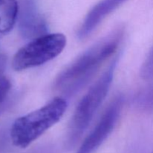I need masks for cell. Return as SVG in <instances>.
Masks as SVG:
<instances>
[{
	"instance_id": "7a4b0ae2",
	"label": "cell",
	"mask_w": 153,
	"mask_h": 153,
	"mask_svg": "<svg viewBox=\"0 0 153 153\" xmlns=\"http://www.w3.org/2000/svg\"><path fill=\"white\" fill-rule=\"evenodd\" d=\"M67 108L64 98L56 97L44 106L17 118L10 128L15 146L26 148L61 120Z\"/></svg>"
},
{
	"instance_id": "5b68a950",
	"label": "cell",
	"mask_w": 153,
	"mask_h": 153,
	"mask_svg": "<svg viewBox=\"0 0 153 153\" xmlns=\"http://www.w3.org/2000/svg\"><path fill=\"white\" fill-rule=\"evenodd\" d=\"M123 105V98L118 96L108 105L98 123L86 137L76 153H93L107 139L116 126Z\"/></svg>"
},
{
	"instance_id": "3957f363",
	"label": "cell",
	"mask_w": 153,
	"mask_h": 153,
	"mask_svg": "<svg viewBox=\"0 0 153 153\" xmlns=\"http://www.w3.org/2000/svg\"><path fill=\"white\" fill-rule=\"evenodd\" d=\"M115 67L116 61L111 63L78 104L67 133V143L70 146H74L80 140L105 99L113 80Z\"/></svg>"
},
{
	"instance_id": "52a82bcc",
	"label": "cell",
	"mask_w": 153,
	"mask_h": 153,
	"mask_svg": "<svg viewBox=\"0 0 153 153\" xmlns=\"http://www.w3.org/2000/svg\"><path fill=\"white\" fill-rule=\"evenodd\" d=\"M127 0H102L89 11L79 30L80 39H85L94 31L100 22Z\"/></svg>"
},
{
	"instance_id": "ba28073f",
	"label": "cell",
	"mask_w": 153,
	"mask_h": 153,
	"mask_svg": "<svg viewBox=\"0 0 153 153\" xmlns=\"http://www.w3.org/2000/svg\"><path fill=\"white\" fill-rule=\"evenodd\" d=\"M18 0H0V36L10 32L17 21Z\"/></svg>"
},
{
	"instance_id": "9c48e42d",
	"label": "cell",
	"mask_w": 153,
	"mask_h": 153,
	"mask_svg": "<svg viewBox=\"0 0 153 153\" xmlns=\"http://www.w3.org/2000/svg\"><path fill=\"white\" fill-rule=\"evenodd\" d=\"M134 105L142 111L153 113V84L137 93L134 98Z\"/></svg>"
},
{
	"instance_id": "5bb4252c",
	"label": "cell",
	"mask_w": 153,
	"mask_h": 153,
	"mask_svg": "<svg viewBox=\"0 0 153 153\" xmlns=\"http://www.w3.org/2000/svg\"><path fill=\"white\" fill-rule=\"evenodd\" d=\"M152 153H153V152H152Z\"/></svg>"
},
{
	"instance_id": "4fadbf2b",
	"label": "cell",
	"mask_w": 153,
	"mask_h": 153,
	"mask_svg": "<svg viewBox=\"0 0 153 153\" xmlns=\"http://www.w3.org/2000/svg\"><path fill=\"white\" fill-rule=\"evenodd\" d=\"M1 110H2V108H1V107H0V113H1Z\"/></svg>"
},
{
	"instance_id": "7c38bea8",
	"label": "cell",
	"mask_w": 153,
	"mask_h": 153,
	"mask_svg": "<svg viewBox=\"0 0 153 153\" xmlns=\"http://www.w3.org/2000/svg\"><path fill=\"white\" fill-rule=\"evenodd\" d=\"M150 53L151 54H152V56H153V49H152V50H151V52H150Z\"/></svg>"
},
{
	"instance_id": "6da1fadb",
	"label": "cell",
	"mask_w": 153,
	"mask_h": 153,
	"mask_svg": "<svg viewBox=\"0 0 153 153\" xmlns=\"http://www.w3.org/2000/svg\"><path fill=\"white\" fill-rule=\"evenodd\" d=\"M122 37L123 31L118 29L85 51L57 77L55 89L67 97L79 93L114 53Z\"/></svg>"
},
{
	"instance_id": "8fae6325",
	"label": "cell",
	"mask_w": 153,
	"mask_h": 153,
	"mask_svg": "<svg viewBox=\"0 0 153 153\" xmlns=\"http://www.w3.org/2000/svg\"><path fill=\"white\" fill-rule=\"evenodd\" d=\"M6 61H7V59H6L5 55L0 52V75L4 74V69L6 67Z\"/></svg>"
},
{
	"instance_id": "277c9868",
	"label": "cell",
	"mask_w": 153,
	"mask_h": 153,
	"mask_svg": "<svg viewBox=\"0 0 153 153\" xmlns=\"http://www.w3.org/2000/svg\"><path fill=\"white\" fill-rule=\"evenodd\" d=\"M67 38L61 33L46 34L31 40L19 49L12 60V67L22 71L44 64L61 53Z\"/></svg>"
},
{
	"instance_id": "8992f818",
	"label": "cell",
	"mask_w": 153,
	"mask_h": 153,
	"mask_svg": "<svg viewBox=\"0 0 153 153\" xmlns=\"http://www.w3.org/2000/svg\"><path fill=\"white\" fill-rule=\"evenodd\" d=\"M18 26L26 39L37 38L47 34V23L40 14L34 0H18Z\"/></svg>"
},
{
	"instance_id": "30bf717a",
	"label": "cell",
	"mask_w": 153,
	"mask_h": 153,
	"mask_svg": "<svg viewBox=\"0 0 153 153\" xmlns=\"http://www.w3.org/2000/svg\"><path fill=\"white\" fill-rule=\"evenodd\" d=\"M11 90V83L7 76L4 74L0 75V107L2 108L7 101Z\"/></svg>"
}]
</instances>
